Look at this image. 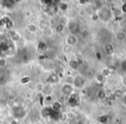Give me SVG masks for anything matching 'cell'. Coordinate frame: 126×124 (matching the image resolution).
I'll return each mask as SVG.
<instances>
[{
  "label": "cell",
  "instance_id": "1",
  "mask_svg": "<svg viewBox=\"0 0 126 124\" xmlns=\"http://www.w3.org/2000/svg\"><path fill=\"white\" fill-rule=\"evenodd\" d=\"M98 18L99 20H101L102 22H109L112 18V12H111V10H110L109 8L105 7L104 6L103 8L101 9L98 10Z\"/></svg>",
  "mask_w": 126,
  "mask_h": 124
},
{
  "label": "cell",
  "instance_id": "2",
  "mask_svg": "<svg viewBox=\"0 0 126 124\" xmlns=\"http://www.w3.org/2000/svg\"><path fill=\"white\" fill-rule=\"evenodd\" d=\"M86 84V78L80 75H77L73 78L72 85L74 89H84Z\"/></svg>",
  "mask_w": 126,
  "mask_h": 124
},
{
  "label": "cell",
  "instance_id": "3",
  "mask_svg": "<svg viewBox=\"0 0 126 124\" xmlns=\"http://www.w3.org/2000/svg\"><path fill=\"white\" fill-rule=\"evenodd\" d=\"M74 88L73 87L72 83H68V82L64 83L61 88V91L62 93V95H64L66 96H70L71 95L74 94Z\"/></svg>",
  "mask_w": 126,
  "mask_h": 124
},
{
  "label": "cell",
  "instance_id": "4",
  "mask_svg": "<svg viewBox=\"0 0 126 124\" xmlns=\"http://www.w3.org/2000/svg\"><path fill=\"white\" fill-rule=\"evenodd\" d=\"M78 41H79V39H78L77 35L69 33V34H67L65 38V44L72 46V47H74V46L78 44Z\"/></svg>",
  "mask_w": 126,
  "mask_h": 124
},
{
  "label": "cell",
  "instance_id": "5",
  "mask_svg": "<svg viewBox=\"0 0 126 124\" xmlns=\"http://www.w3.org/2000/svg\"><path fill=\"white\" fill-rule=\"evenodd\" d=\"M67 28H68L69 31H70L71 34H76L78 33H80L81 32V30H80V27H79V25L75 22H71V23L68 24L67 25Z\"/></svg>",
  "mask_w": 126,
  "mask_h": 124
},
{
  "label": "cell",
  "instance_id": "6",
  "mask_svg": "<svg viewBox=\"0 0 126 124\" xmlns=\"http://www.w3.org/2000/svg\"><path fill=\"white\" fill-rule=\"evenodd\" d=\"M68 103L71 107L75 108L79 106V97L77 94H73L70 96H68Z\"/></svg>",
  "mask_w": 126,
  "mask_h": 124
},
{
  "label": "cell",
  "instance_id": "7",
  "mask_svg": "<svg viewBox=\"0 0 126 124\" xmlns=\"http://www.w3.org/2000/svg\"><path fill=\"white\" fill-rule=\"evenodd\" d=\"M103 50H104V52L106 55H108V56H110V55L114 54V52H115L114 44H111V43H105L103 45Z\"/></svg>",
  "mask_w": 126,
  "mask_h": 124
},
{
  "label": "cell",
  "instance_id": "8",
  "mask_svg": "<svg viewBox=\"0 0 126 124\" xmlns=\"http://www.w3.org/2000/svg\"><path fill=\"white\" fill-rule=\"evenodd\" d=\"M95 80L98 84H104L105 82V75L102 72H98L95 75Z\"/></svg>",
  "mask_w": 126,
  "mask_h": 124
},
{
  "label": "cell",
  "instance_id": "9",
  "mask_svg": "<svg viewBox=\"0 0 126 124\" xmlns=\"http://www.w3.org/2000/svg\"><path fill=\"white\" fill-rule=\"evenodd\" d=\"M61 108H62V104H61V103L59 101H53L52 104H51V109H53L54 111L60 112Z\"/></svg>",
  "mask_w": 126,
  "mask_h": 124
},
{
  "label": "cell",
  "instance_id": "10",
  "mask_svg": "<svg viewBox=\"0 0 126 124\" xmlns=\"http://www.w3.org/2000/svg\"><path fill=\"white\" fill-rule=\"evenodd\" d=\"M115 38L118 42H124L126 40V32L124 31H118L115 34Z\"/></svg>",
  "mask_w": 126,
  "mask_h": 124
},
{
  "label": "cell",
  "instance_id": "11",
  "mask_svg": "<svg viewBox=\"0 0 126 124\" xmlns=\"http://www.w3.org/2000/svg\"><path fill=\"white\" fill-rule=\"evenodd\" d=\"M38 28H39L38 25H35V24H34V23H30L27 25V30H28V31L32 34L36 33L37 30H38Z\"/></svg>",
  "mask_w": 126,
  "mask_h": 124
},
{
  "label": "cell",
  "instance_id": "12",
  "mask_svg": "<svg viewBox=\"0 0 126 124\" xmlns=\"http://www.w3.org/2000/svg\"><path fill=\"white\" fill-rule=\"evenodd\" d=\"M61 50H62V52L65 55L72 54V53L74 52V47L67 45V44H64V45L62 46V48H61Z\"/></svg>",
  "mask_w": 126,
  "mask_h": 124
},
{
  "label": "cell",
  "instance_id": "13",
  "mask_svg": "<svg viewBox=\"0 0 126 124\" xmlns=\"http://www.w3.org/2000/svg\"><path fill=\"white\" fill-rule=\"evenodd\" d=\"M60 78H59V75L55 73H52L49 75L48 78H47V81L51 83H57L59 82Z\"/></svg>",
  "mask_w": 126,
  "mask_h": 124
},
{
  "label": "cell",
  "instance_id": "14",
  "mask_svg": "<svg viewBox=\"0 0 126 124\" xmlns=\"http://www.w3.org/2000/svg\"><path fill=\"white\" fill-rule=\"evenodd\" d=\"M68 65H69V67H70V69H72L73 70H77L79 66V62L76 59H71L68 63Z\"/></svg>",
  "mask_w": 126,
  "mask_h": 124
},
{
  "label": "cell",
  "instance_id": "15",
  "mask_svg": "<svg viewBox=\"0 0 126 124\" xmlns=\"http://www.w3.org/2000/svg\"><path fill=\"white\" fill-rule=\"evenodd\" d=\"M38 27H40L41 29H42V30H47V29H48V28H50V24L48 23L47 21H42L40 24H39V26Z\"/></svg>",
  "mask_w": 126,
  "mask_h": 124
},
{
  "label": "cell",
  "instance_id": "16",
  "mask_svg": "<svg viewBox=\"0 0 126 124\" xmlns=\"http://www.w3.org/2000/svg\"><path fill=\"white\" fill-rule=\"evenodd\" d=\"M111 12L113 17H119L122 14V11H121L120 8H115V9L111 10Z\"/></svg>",
  "mask_w": 126,
  "mask_h": 124
},
{
  "label": "cell",
  "instance_id": "17",
  "mask_svg": "<svg viewBox=\"0 0 126 124\" xmlns=\"http://www.w3.org/2000/svg\"><path fill=\"white\" fill-rule=\"evenodd\" d=\"M42 34H43L45 37H50L51 36L53 35V30H52V28H48V29H47V30H42Z\"/></svg>",
  "mask_w": 126,
  "mask_h": 124
},
{
  "label": "cell",
  "instance_id": "18",
  "mask_svg": "<svg viewBox=\"0 0 126 124\" xmlns=\"http://www.w3.org/2000/svg\"><path fill=\"white\" fill-rule=\"evenodd\" d=\"M66 25H64V24H59L57 26V28H56V30H57V31L59 32V33H61V32L64 30V29H65Z\"/></svg>",
  "mask_w": 126,
  "mask_h": 124
},
{
  "label": "cell",
  "instance_id": "19",
  "mask_svg": "<svg viewBox=\"0 0 126 124\" xmlns=\"http://www.w3.org/2000/svg\"><path fill=\"white\" fill-rule=\"evenodd\" d=\"M36 89L38 91H42L44 89V85L42 82H39V83L36 84Z\"/></svg>",
  "mask_w": 126,
  "mask_h": 124
},
{
  "label": "cell",
  "instance_id": "20",
  "mask_svg": "<svg viewBox=\"0 0 126 124\" xmlns=\"http://www.w3.org/2000/svg\"><path fill=\"white\" fill-rule=\"evenodd\" d=\"M98 98H100V99H104V98L105 97V92H104V91H102V90L98 91Z\"/></svg>",
  "mask_w": 126,
  "mask_h": 124
},
{
  "label": "cell",
  "instance_id": "21",
  "mask_svg": "<svg viewBox=\"0 0 126 124\" xmlns=\"http://www.w3.org/2000/svg\"><path fill=\"white\" fill-rule=\"evenodd\" d=\"M121 82H122L123 85L126 88V74L122 76V78H121Z\"/></svg>",
  "mask_w": 126,
  "mask_h": 124
},
{
  "label": "cell",
  "instance_id": "22",
  "mask_svg": "<svg viewBox=\"0 0 126 124\" xmlns=\"http://www.w3.org/2000/svg\"><path fill=\"white\" fill-rule=\"evenodd\" d=\"M7 64V62L5 59H0V67H5Z\"/></svg>",
  "mask_w": 126,
  "mask_h": 124
},
{
  "label": "cell",
  "instance_id": "23",
  "mask_svg": "<svg viewBox=\"0 0 126 124\" xmlns=\"http://www.w3.org/2000/svg\"><path fill=\"white\" fill-rule=\"evenodd\" d=\"M121 11H122V12L126 13V3H124V4L122 5V7H121Z\"/></svg>",
  "mask_w": 126,
  "mask_h": 124
},
{
  "label": "cell",
  "instance_id": "24",
  "mask_svg": "<svg viewBox=\"0 0 126 124\" xmlns=\"http://www.w3.org/2000/svg\"><path fill=\"white\" fill-rule=\"evenodd\" d=\"M124 103H125V104H126V95H125V96H124Z\"/></svg>",
  "mask_w": 126,
  "mask_h": 124
},
{
  "label": "cell",
  "instance_id": "25",
  "mask_svg": "<svg viewBox=\"0 0 126 124\" xmlns=\"http://www.w3.org/2000/svg\"><path fill=\"white\" fill-rule=\"evenodd\" d=\"M62 124H70V123H69L68 122H63V123H62Z\"/></svg>",
  "mask_w": 126,
  "mask_h": 124
},
{
  "label": "cell",
  "instance_id": "26",
  "mask_svg": "<svg viewBox=\"0 0 126 124\" xmlns=\"http://www.w3.org/2000/svg\"><path fill=\"white\" fill-rule=\"evenodd\" d=\"M125 28H126V25H125Z\"/></svg>",
  "mask_w": 126,
  "mask_h": 124
}]
</instances>
